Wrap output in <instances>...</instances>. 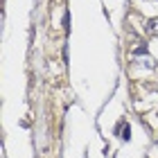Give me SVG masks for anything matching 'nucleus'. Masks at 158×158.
<instances>
[{"instance_id":"1","label":"nucleus","mask_w":158,"mask_h":158,"mask_svg":"<svg viewBox=\"0 0 158 158\" xmlns=\"http://www.w3.org/2000/svg\"><path fill=\"white\" fill-rule=\"evenodd\" d=\"M147 32H152V34H158V18L149 20V25H147Z\"/></svg>"},{"instance_id":"2","label":"nucleus","mask_w":158,"mask_h":158,"mask_svg":"<svg viewBox=\"0 0 158 158\" xmlns=\"http://www.w3.org/2000/svg\"><path fill=\"white\" fill-rule=\"evenodd\" d=\"M122 138H124V140H129V138H131V129H129V124H124V129H122Z\"/></svg>"},{"instance_id":"3","label":"nucleus","mask_w":158,"mask_h":158,"mask_svg":"<svg viewBox=\"0 0 158 158\" xmlns=\"http://www.w3.org/2000/svg\"><path fill=\"white\" fill-rule=\"evenodd\" d=\"M135 54H147V45H142V48H135Z\"/></svg>"}]
</instances>
